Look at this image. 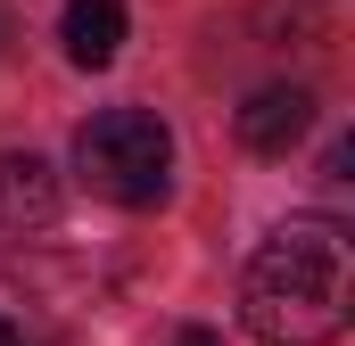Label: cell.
Listing matches in <instances>:
<instances>
[{
	"instance_id": "cell-1",
	"label": "cell",
	"mask_w": 355,
	"mask_h": 346,
	"mask_svg": "<svg viewBox=\"0 0 355 346\" xmlns=\"http://www.w3.org/2000/svg\"><path fill=\"white\" fill-rule=\"evenodd\" d=\"M355 313V239L331 215H289L240 272V322L265 346H339Z\"/></svg>"
},
{
	"instance_id": "cell-2",
	"label": "cell",
	"mask_w": 355,
	"mask_h": 346,
	"mask_svg": "<svg viewBox=\"0 0 355 346\" xmlns=\"http://www.w3.org/2000/svg\"><path fill=\"white\" fill-rule=\"evenodd\" d=\"M75 173L107 206H157L174 190V132L149 107H99L75 132Z\"/></svg>"
},
{
	"instance_id": "cell-3",
	"label": "cell",
	"mask_w": 355,
	"mask_h": 346,
	"mask_svg": "<svg viewBox=\"0 0 355 346\" xmlns=\"http://www.w3.org/2000/svg\"><path fill=\"white\" fill-rule=\"evenodd\" d=\"M306 124H314V91L306 83H272V91H257L240 107V149L248 157H289L306 140Z\"/></svg>"
},
{
	"instance_id": "cell-4",
	"label": "cell",
	"mask_w": 355,
	"mask_h": 346,
	"mask_svg": "<svg viewBox=\"0 0 355 346\" xmlns=\"http://www.w3.org/2000/svg\"><path fill=\"white\" fill-rule=\"evenodd\" d=\"M58 215V173L33 149H0V231H42Z\"/></svg>"
},
{
	"instance_id": "cell-5",
	"label": "cell",
	"mask_w": 355,
	"mask_h": 346,
	"mask_svg": "<svg viewBox=\"0 0 355 346\" xmlns=\"http://www.w3.org/2000/svg\"><path fill=\"white\" fill-rule=\"evenodd\" d=\"M58 42H67V58H75L83 75L116 66V50H124V0H67Z\"/></svg>"
},
{
	"instance_id": "cell-6",
	"label": "cell",
	"mask_w": 355,
	"mask_h": 346,
	"mask_svg": "<svg viewBox=\"0 0 355 346\" xmlns=\"http://www.w3.org/2000/svg\"><path fill=\"white\" fill-rule=\"evenodd\" d=\"M0 346H25V338H17V322H8V313H0Z\"/></svg>"
},
{
	"instance_id": "cell-7",
	"label": "cell",
	"mask_w": 355,
	"mask_h": 346,
	"mask_svg": "<svg viewBox=\"0 0 355 346\" xmlns=\"http://www.w3.org/2000/svg\"><path fill=\"white\" fill-rule=\"evenodd\" d=\"M182 346H215V330H182Z\"/></svg>"
}]
</instances>
